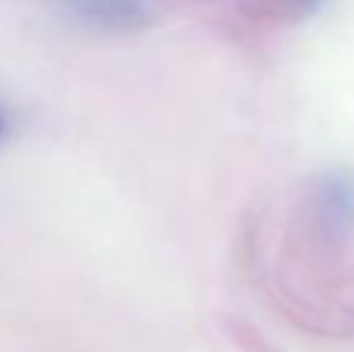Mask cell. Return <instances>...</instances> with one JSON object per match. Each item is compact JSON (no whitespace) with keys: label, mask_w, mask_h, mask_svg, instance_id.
Listing matches in <instances>:
<instances>
[{"label":"cell","mask_w":354,"mask_h":352,"mask_svg":"<svg viewBox=\"0 0 354 352\" xmlns=\"http://www.w3.org/2000/svg\"><path fill=\"white\" fill-rule=\"evenodd\" d=\"M313 201L333 234H350L354 227V176L350 172L335 169L318 178Z\"/></svg>","instance_id":"obj_1"},{"label":"cell","mask_w":354,"mask_h":352,"mask_svg":"<svg viewBox=\"0 0 354 352\" xmlns=\"http://www.w3.org/2000/svg\"><path fill=\"white\" fill-rule=\"evenodd\" d=\"M68 8L84 24L113 32L138 29L147 22V10L140 0H68Z\"/></svg>","instance_id":"obj_2"},{"label":"cell","mask_w":354,"mask_h":352,"mask_svg":"<svg viewBox=\"0 0 354 352\" xmlns=\"http://www.w3.org/2000/svg\"><path fill=\"white\" fill-rule=\"evenodd\" d=\"M3 136H5V116L0 113V140H3Z\"/></svg>","instance_id":"obj_3"}]
</instances>
